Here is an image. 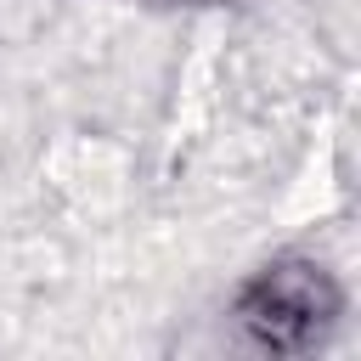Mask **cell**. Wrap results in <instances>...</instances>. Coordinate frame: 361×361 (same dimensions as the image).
I'll return each instance as SVG.
<instances>
[{"instance_id":"1","label":"cell","mask_w":361,"mask_h":361,"mask_svg":"<svg viewBox=\"0 0 361 361\" xmlns=\"http://www.w3.org/2000/svg\"><path fill=\"white\" fill-rule=\"evenodd\" d=\"M243 316H248V327H254L265 344L293 350V344H305L322 322L338 316V288H333L316 265H276V271H265V276L254 282Z\"/></svg>"}]
</instances>
